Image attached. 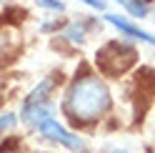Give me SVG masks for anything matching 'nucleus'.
Masks as SVG:
<instances>
[{
    "instance_id": "f257e3e1",
    "label": "nucleus",
    "mask_w": 155,
    "mask_h": 153,
    "mask_svg": "<svg viewBox=\"0 0 155 153\" xmlns=\"http://www.w3.org/2000/svg\"><path fill=\"white\" fill-rule=\"evenodd\" d=\"M63 108L75 123H95L110 110V90L95 73H80L68 85Z\"/></svg>"
},
{
    "instance_id": "f03ea898",
    "label": "nucleus",
    "mask_w": 155,
    "mask_h": 153,
    "mask_svg": "<svg viewBox=\"0 0 155 153\" xmlns=\"http://www.w3.org/2000/svg\"><path fill=\"white\" fill-rule=\"evenodd\" d=\"M38 133H40L43 138H48V141H55V143H60V146H65L73 153H88L90 151L88 141L83 136H78V133H73V131H68L63 123H58V118L43 121L40 126H38Z\"/></svg>"
},
{
    "instance_id": "7ed1b4c3",
    "label": "nucleus",
    "mask_w": 155,
    "mask_h": 153,
    "mask_svg": "<svg viewBox=\"0 0 155 153\" xmlns=\"http://www.w3.org/2000/svg\"><path fill=\"white\" fill-rule=\"evenodd\" d=\"M105 20H108L110 25H115L123 35H128V38H135V40H140V43H148L155 48V35L148 33V30H143V28H138L135 23H130L128 18H123V15H115V13H105Z\"/></svg>"
},
{
    "instance_id": "20e7f679",
    "label": "nucleus",
    "mask_w": 155,
    "mask_h": 153,
    "mask_svg": "<svg viewBox=\"0 0 155 153\" xmlns=\"http://www.w3.org/2000/svg\"><path fill=\"white\" fill-rule=\"evenodd\" d=\"M55 83H58L55 75H48L45 80H40L30 93H28V98L23 100V108H35V106H45V103H50V100H53L50 93H53V88H55Z\"/></svg>"
},
{
    "instance_id": "39448f33",
    "label": "nucleus",
    "mask_w": 155,
    "mask_h": 153,
    "mask_svg": "<svg viewBox=\"0 0 155 153\" xmlns=\"http://www.w3.org/2000/svg\"><path fill=\"white\" fill-rule=\"evenodd\" d=\"M63 35H65L73 45H83L85 40H88V30H85V23H83V20L70 23V25H68L65 30H63Z\"/></svg>"
},
{
    "instance_id": "423d86ee",
    "label": "nucleus",
    "mask_w": 155,
    "mask_h": 153,
    "mask_svg": "<svg viewBox=\"0 0 155 153\" xmlns=\"http://www.w3.org/2000/svg\"><path fill=\"white\" fill-rule=\"evenodd\" d=\"M123 8L133 18H148V13H150V3H148V0H128Z\"/></svg>"
},
{
    "instance_id": "0eeeda50",
    "label": "nucleus",
    "mask_w": 155,
    "mask_h": 153,
    "mask_svg": "<svg viewBox=\"0 0 155 153\" xmlns=\"http://www.w3.org/2000/svg\"><path fill=\"white\" fill-rule=\"evenodd\" d=\"M18 113H13V110H5V113H0V133H5V131H10V128H15L18 126Z\"/></svg>"
},
{
    "instance_id": "6e6552de",
    "label": "nucleus",
    "mask_w": 155,
    "mask_h": 153,
    "mask_svg": "<svg viewBox=\"0 0 155 153\" xmlns=\"http://www.w3.org/2000/svg\"><path fill=\"white\" fill-rule=\"evenodd\" d=\"M38 8H45V10H55V13H63L65 5L60 3V0H35Z\"/></svg>"
},
{
    "instance_id": "1a4fd4ad",
    "label": "nucleus",
    "mask_w": 155,
    "mask_h": 153,
    "mask_svg": "<svg viewBox=\"0 0 155 153\" xmlns=\"http://www.w3.org/2000/svg\"><path fill=\"white\" fill-rule=\"evenodd\" d=\"M78 3L93 8V10H105V0H78Z\"/></svg>"
},
{
    "instance_id": "9d476101",
    "label": "nucleus",
    "mask_w": 155,
    "mask_h": 153,
    "mask_svg": "<svg viewBox=\"0 0 155 153\" xmlns=\"http://www.w3.org/2000/svg\"><path fill=\"white\" fill-rule=\"evenodd\" d=\"M113 153H128V151H125V148H118V151H113Z\"/></svg>"
},
{
    "instance_id": "9b49d317",
    "label": "nucleus",
    "mask_w": 155,
    "mask_h": 153,
    "mask_svg": "<svg viewBox=\"0 0 155 153\" xmlns=\"http://www.w3.org/2000/svg\"><path fill=\"white\" fill-rule=\"evenodd\" d=\"M118 3H120V5H125V3H128V0H118Z\"/></svg>"
},
{
    "instance_id": "f8f14e48",
    "label": "nucleus",
    "mask_w": 155,
    "mask_h": 153,
    "mask_svg": "<svg viewBox=\"0 0 155 153\" xmlns=\"http://www.w3.org/2000/svg\"><path fill=\"white\" fill-rule=\"evenodd\" d=\"M3 153H10V151H3Z\"/></svg>"
},
{
    "instance_id": "ddd939ff",
    "label": "nucleus",
    "mask_w": 155,
    "mask_h": 153,
    "mask_svg": "<svg viewBox=\"0 0 155 153\" xmlns=\"http://www.w3.org/2000/svg\"><path fill=\"white\" fill-rule=\"evenodd\" d=\"M0 3H5V0H0Z\"/></svg>"
},
{
    "instance_id": "4468645a",
    "label": "nucleus",
    "mask_w": 155,
    "mask_h": 153,
    "mask_svg": "<svg viewBox=\"0 0 155 153\" xmlns=\"http://www.w3.org/2000/svg\"><path fill=\"white\" fill-rule=\"evenodd\" d=\"M148 3H150V0H148Z\"/></svg>"
}]
</instances>
